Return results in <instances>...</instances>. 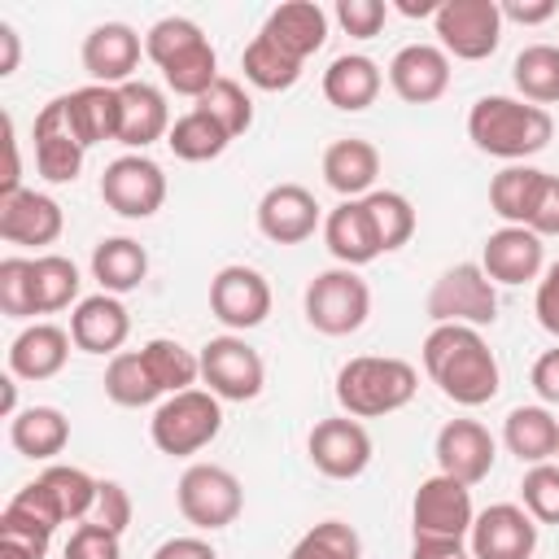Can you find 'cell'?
I'll use <instances>...</instances> for the list:
<instances>
[{
	"label": "cell",
	"instance_id": "cell-9",
	"mask_svg": "<svg viewBox=\"0 0 559 559\" xmlns=\"http://www.w3.org/2000/svg\"><path fill=\"white\" fill-rule=\"evenodd\" d=\"M201 380L218 402H253L266 384V362L236 332L210 336L201 345Z\"/></svg>",
	"mask_w": 559,
	"mask_h": 559
},
{
	"label": "cell",
	"instance_id": "cell-39",
	"mask_svg": "<svg viewBox=\"0 0 559 559\" xmlns=\"http://www.w3.org/2000/svg\"><path fill=\"white\" fill-rule=\"evenodd\" d=\"M362 205H367V214H371V227H376V240H380L384 253L411 245V236H415V205H411L402 192L376 188V192L362 197Z\"/></svg>",
	"mask_w": 559,
	"mask_h": 559
},
{
	"label": "cell",
	"instance_id": "cell-44",
	"mask_svg": "<svg viewBox=\"0 0 559 559\" xmlns=\"http://www.w3.org/2000/svg\"><path fill=\"white\" fill-rule=\"evenodd\" d=\"M162 79H166V87H170L175 96L201 100V96L214 87V79H218V52H214L210 39H205V44H197L192 52L175 57L170 66H162Z\"/></svg>",
	"mask_w": 559,
	"mask_h": 559
},
{
	"label": "cell",
	"instance_id": "cell-4",
	"mask_svg": "<svg viewBox=\"0 0 559 559\" xmlns=\"http://www.w3.org/2000/svg\"><path fill=\"white\" fill-rule=\"evenodd\" d=\"M223 432V406L210 389H183L157 402L153 419H148V437L162 454L170 459H188L197 450H205L214 437Z\"/></svg>",
	"mask_w": 559,
	"mask_h": 559
},
{
	"label": "cell",
	"instance_id": "cell-60",
	"mask_svg": "<svg viewBox=\"0 0 559 559\" xmlns=\"http://www.w3.org/2000/svg\"><path fill=\"white\" fill-rule=\"evenodd\" d=\"M393 9H397V13H406V17H437L441 0H397Z\"/></svg>",
	"mask_w": 559,
	"mask_h": 559
},
{
	"label": "cell",
	"instance_id": "cell-1",
	"mask_svg": "<svg viewBox=\"0 0 559 559\" xmlns=\"http://www.w3.org/2000/svg\"><path fill=\"white\" fill-rule=\"evenodd\" d=\"M424 371L428 380L454 402V406H485L498 397L502 371L498 358L489 349V341L480 336V328H463V323H437L424 336Z\"/></svg>",
	"mask_w": 559,
	"mask_h": 559
},
{
	"label": "cell",
	"instance_id": "cell-59",
	"mask_svg": "<svg viewBox=\"0 0 559 559\" xmlns=\"http://www.w3.org/2000/svg\"><path fill=\"white\" fill-rule=\"evenodd\" d=\"M17 52H22L17 31H13L9 22H0V79H9V74L17 70Z\"/></svg>",
	"mask_w": 559,
	"mask_h": 559
},
{
	"label": "cell",
	"instance_id": "cell-41",
	"mask_svg": "<svg viewBox=\"0 0 559 559\" xmlns=\"http://www.w3.org/2000/svg\"><path fill=\"white\" fill-rule=\"evenodd\" d=\"M39 480L48 485V493L57 498V507H61L66 520H87L92 515L96 489H100L96 476H87L83 467H70V463H52V467L39 472Z\"/></svg>",
	"mask_w": 559,
	"mask_h": 559
},
{
	"label": "cell",
	"instance_id": "cell-8",
	"mask_svg": "<svg viewBox=\"0 0 559 559\" xmlns=\"http://www.w3.org/2000/svg\"><path fill=\"white\" fill-rule=\"evenodd\" d=\"M432 26H437L445 57L485 61L502 44V4L498 0H441Z\"/></svg>",
	"mask_w": 559,
	"mask_h": 559
},
{
	"label": "cell",
	"instance_id": "cell-3",
	"mask_svg": "<svg viewBox=\"0 0 559 559\" xmlns=\"http://www.w3.org/2000/svg\"><path fill=\"white\" fill-rule=\"evenodd\" d=\"M419 389V371L406 358L358 354L336 371V402L354 419H380L402 411Z\"/></svg>",
	"mask_w": 559,
	"mask_h": 559
},
{
	"label": "cell",
	"instance_id": "cell-31",
	"mask_svg": "<svg viewBox=\"0 0 559 559\" xmlns=\"http://www.w3.org/2000/svg\"><path fill=\"white\" fill-rule=\"evenodd\" d=\"M144 275H148V253H144L140 240H131V236H105L92 249V280L100 284V293L122 297V293L140 288Z\"/></svg>",
	"mask_w": 559,
	"mask_h": 559
},
{
	"label": "cell",
	"instance_id": "cell-51",
	"mask_svg": "<svg viewBox=\"0 0 559 559\" xmlns=\"http://www.w3.org/2000/svg\"><path fill=\"white\" fill-rule=\"evenodd\" d=\"M87 520H92V524H105V528H114V533L122 537V528L131 524V493H127L118 480H100L96 507H92Z\"/></svg>",
	"mask_w": 559,
	"mask_h": 559
},
{
	"label": "cell",
	"instance_id": "cell-37",
	"mask_svg": "<svg viewBox=\"0 0 559 559\" xmlns=\"http://www.w3.org/2000/svg\"><path fill=\"white\" fill-rule=\"evenodd\" d=\"M240 70H245V79H249L253 87H262V92H288V87L301 79V61H293L284 48H275L262 31L245 44Z\"/></svg>",
	"mask_w": 559,
	"mask_h": 559
},
{
	"label": "cell",
	"instance_id": "cell-50",
	"mask_svg": "<svg viewBox=\"0 0 559 559\" xmlns=\"http://www.w3.org/2000/svg\"><path fill=\"white\" fill-rule=\"evenodd\" d=\"M336 22L345 26V35H354V39H371V35H380V26H384V17H389V4H380V0H336Z\"/></svg>",
	"mask_w": 559,
	"mask_h": 559
},
{
	"label": "cell",
	"instance_id": "cell-10",
	"mask_svg": "<svg viewBox=\"0 0 559 559\" xmlns=\"http://www.w3.org/2000/svg\"><path fill=\"white\" fill-rule=\"evenodd\" d=\"M100 201L122 218H153L166 201V175L144 153H122L100 175Z\"/></svg>",
	"mask_w": 559,
	"mask_h": 559
},
{
	"label": "cell",
	"instance_id": "cell-52",
	"mask_svg": "<svg viewBox=\"0 0 559 559\" xmlns=\"http://www.w3.org/2000/svg\"><path fill=\"white\" fill-rule=\"evenodd\" d=\"M533 314H537V323H542L550 336H559V262H550V266L542 271L537 297H533Z\"/></svg>",
	"mask_w": 559,
	"mask_h": 559
},
{
	"label": "cell",
	"instance_id": "cell-47",
	"mask_svg": "<svg viewBox=\"0 0 559 559\" xmlns=\"http://www.w3.org/2000/svg\"><path fill=\"white\" fill-rule=\"evenodd\" d=\"M520 498L537 524H559V463H533L520 480Z\"/></svg>",
	"mask_w": 559,
	"mask_h": 559
},
{
	"label": "cell",
	"instance_id": "cell-36",
	"mask_svg": "<svg viewBox=\"0 0 559 559\" xmlns=\"http://www.w3.org/2000/svg\"><path fill=\"white\" fill-rule=\"evenodd\" d=\"M140 354H144V367L153 371V380H157V389L166 397L183 393V389H192L201 380V354H192L188 345H179L170 336H153Z\"/></svg>",
	"mask_w": 559,
	"mask_h": 559
},
{
	"label": "cell",
	"instance_id": "cell-46",
	"mask_svg": "<svg viewBox=\"0 0 559 559\" xmlns=\"http://www.w3.org/2000/svg\"><path fill=\"white\" fill-rule=\"evenodd\" d=\"M0 310L9 319H31L35 310V262L31 258H4L0 262Z\"/></svg>",
	"mask_w": 559,
	"mask_h": 559
},
{
	"label": "cell",
	"instance_id": "cell-42",
	"mask_svg": "<svg viewBox=\"0 0 559 559\" xmlns=\"http://www.w3.org/2000/svg\"><path fill=\"white\" fill-rule=\"evenodd\" d=\"M288 559H362V537L345 520H319L293 542Z\"/></svg>",
	"mask_w": 559,
	"mask_h": 559
},
{
	"label": "cell",
	"instance_id": "cell-34",
	"mask_svg": "<svg viewBox=\"0 0 559 559\" xmlns=\"http://www.w3.org/2000/svg\"><path fill=\"white\" fill-rule=\"evenodd\" d=\"M105 397L114 406H127V411H140V406H153L157 397H166L153 380V371L144 367V354L140 349H122L109 358L105 367Z\"/></svg>",
	"mask_w": 559,
	"mask_h": 559
},
{
	"label": "cell",
	"instance_id": "cell-62",
	"mask_svg": "<svg viewBox=\"0 0 559 559\" xmlns=\"http://www.w3.org/2000/svg\"><path fill=\"white\" fill-rule=\"evenodd\" d=\"M0 559H31V555H22V550H13V546H0Z\"/></svg>",
	"mask_w": 559,
	"mask_h": 559
},
{
	"label": "cell",
	"instance_id": "cell-56",
	"mask_svg": "<svg viewBox=\"0 0 559 559\" xmlns=\"http://www.w3.org/2000/svg\"><path fill=\"white\" fill-rule=\"evenodd\" d=\"M411 559H472V550L459 537H415Z\"/></svg>",
	"mask_w": 559,
	"mask_h": 559
},
{
	"label": "cell",
	"instance_id": "cell-55",
	"mask_svg": "<svg viewBox=\"0 0 559 559\" xmlns=\"http://www.w3.org/2000/svg\"><path fill=\"white\" fill-rule=\"evenodd\" d=\"M520 22V26H542L555 17V0H502V22Z\"/></svg>",
	"mask_w": 559,
	"mask_h": 559
},
{
	"label": "cell",
	"instance_id": "cell-2",
	"mask_svg": "<svg viewBox=\"0 0 559 559\" xmlns=\"http://www.w3.org/2000/svg\"><path fill=\"white\" fill-rule=\"evenodd\" d=\"M467 135L480 153L515 166V162H524L550 144L555 118H550V109L528 105L520 96H480L467 109Z\"/></svg>",
	"mask_w": 559,
	"mask_h": 559
},
{
	"label": "cell",
	"instance_id": "cell-18",
	"mask_svg": "<svg viewBox=\"0 0 559 559\" xmlns=\"http://www.w3.org/2000/svg\"><path fill=\"white\" fill-rule=\"evenodd\" d=\"M546 266V249H542V236L528 231V227H498L485 236L480 245V271L493 280V284H528L537 280Z\"/></svg>",
	"mask_w": 559,
	"mask_h": 559
},
{
	"label": "cell",
	"instance_id": "cell-26",
	"mask_svg": "<svg viewBox=\"0 0 559 559\" xmlns=\"http://www.w3.org/2000/svg\"><path fill=\"white\" fill-rule=\"evenodd\" d=\"M323 240H328V253L341 262V266H367L376 262L384 249L376 240V227H371V214L362 201H341L336 210H328L323 218Z\"/></svg>",
	"mask_w": 559,
	"mask_h": 559
},
{
	"label": "cell",
	"instance_id": "cell-19",
	"mask_svg": "<svg viewBox=\"0 0 559 559\" xmlns=\"http://www.w3.org/2000/svg\"><path fill=\"white\" fill-rule=\"evenodd\" d=\"M140 52H144V44L127 22H100L83 39V70L100 87H122L135 79Z\"/></svg>",
	"mask_w": 559,
	"mask_h": 559
},
{
	"label": "cell",
	"instance_id": "cell-53",
	"mask_svg": "<svg viewBox=\"0 0 559 559\" xmlns=\"http://www.w3.org/2000/svg\"><path fill=\"white\" fill-rule=\"evenodd\" d=\"M528 231H537V236H559V175H546L542 197H537V210H533V218H528Z\"/></svg>",
	"mask_w": 559,
	"mask_h": 559
},
{
	"label": "cell",
	"instance_id": "cell-16",
	"mask_svg": "<svg viewBox=\"0 0 559 559\" xmlns=\"http://www.w3.org/2000/svg\"><path fill=\"white\" fill-rule=\"evenodd\" d=\"M389 87L406 105H432L450 92V57L441 44H406L389 61Z\"/></svg>",
	"mask_w": 559,
	"mask_h": 559
},
{
	"label": "cell",
	"instance_id": "cell-43",
	"mask_svg": "<svg viewBox=\"0 0 559 559\" xmlns=\"http://www.w3.org/2000/svg\"><path fill=\"white\" fill-rule=\"evenodd\" d=\"M192 109L210 114V118H214L231 140H236V135H245V131L253 127V100H249V92H245L236 79H227V74H218V79H214V87H210Z\"/></svg>",
	"mask_w": 559,
	"mask_h": 559
},
{
	"label": "cell",
	"instance_id": "cell-5",
	"mask_svg": "<svg viewBox=\"0 0 559 559\" xmlns=\"http://www.w3.org/2000/svg\"><path fill=\"white\" fill-rule=\"evenodd\" d=\"M301 310H306V323L314 332H323V336H349L371 314V288H367V280L358 271L332 266V271H319L306 284Z\"/></svg>",
	"mask_w": 559,
	"mask_h": 559
},
{
	"label": "cell",
	"instance_id": "cell-28",
	"mask_svg": "<svg viewBox=\"0 0 559 559\" xmlns=\"http://www.w3.org/2000/svg\"><path fill=\"white\" fill-rule=\"evenodd\" d=\"M380 87H384V74H380V66H376L371 57H362V52H345V57H336V61L323 70V96H328V105L341 109V114H358V109L376 105Z\"/></svg>",
	"mask_w": 559,
	"mask_h": 559
},
{
	"label": "cell",
	"instance_id": "cell-61",
	"mask_svg": "<svg viewBox=\"0 0 559 559\" xmlns=\"http://www.w3.org/2000/svg\"><path fill=\"white\" fill-rule=\"evenodd\" d=\"M0 384H4V415L13 419L17 415V376H4Z\"/></svg>",
	"mask_w": 559,
	"mask_h": 559
},
{
	"label": "cell",
	"instance_id": "cell-22",
	"mask_svg": "<svg viewBox=\"0 0 559 559\" xmlns=\"http://www.w3.org/2000/svg\"><path fill=\"white\" fill-rule=\"evenodd\" d=\"M131 336V314L114 293L83 297L70 314V341L83 354H122V341Z\"/></svg>",
	"mask_w": 559,
	"mask_h": 559
},
{
	"label": "cell",
	"instance_id": "cell-40",
	"mask_svg": "<svg viewBox=\"0 0 559 559\" xmlns=\"http://www.w3.org/2000/svg\"><path fill=\"white\" fill-rule=\"evenodd\" d=\"M79 266L61 253H39L35 258V310L39 314H57L70 301H79Z\"/></svg>",
	"mask_w": 559,
	"mask_h": 559
},
{
	"label": "cell",
	"instance_id": "cell-12",
	"mask_svg": "<svg viewBox=\"0 0 559 559\" xmlns=\"http://www.w3.org/2000/svg\"><path fill=\"white\" fill-rule=\"evenodd\" d=\"M472 485L454 480V476H428L419 480L415 489V502H411V528L415 537H467L472 533Z\"/></svg>",
	"mask_w": 559,
	"mask_h": 559
},
{
	"label": "cell",
	"instance_id": "cell-24",
	"mask_svg": "<svg viewBox=\"0 0 559 559\" xmlns=\"http://www.w3.org/2000/svg\"><path fill=\"white\" fill-rule=\"evenodd\" d=\"M376 179H380V148L371 140L345 135L323 148V183L336 197L362 201L367 192H376Z\"/></svg>",
	"mask_w": 559,
	"mask_h": 559
},
{
	"label": "cell",
	"instance_id": "cell-33",
	"mask_svg": "<svg viewBox=\"0 0 559 559\" xmlns=\"http://www.w3.org/2000/svg\"><path fill=\"white\" fill-rule=\"evenodd\" d=\"M502 441L520 463H550L559 445V419L546 406H515L502 424Z\"/></svg>",
	"mask_w": 559,
	"mask_h": 559
},
{
	"label": "cell",
	"instance_id": "cell-32",
	"mask_svg": "<svg viewBox=\"0 0 559 559\" xmlns=\"http://www.w3.org/2000/svg\"><path fill=\"white\" fill-rule=\"evenodd\" d=\"M9 441L17 454L48 463L70 445V419L57 406H26L9 419Z\"/></svg>",
	"mask_w": 559,
	"mask_h": 559
},
{
	"label": "cell",
	"instance_id": "cell-27",
	"mask_svg": "<svg viewBox=\"0 0 559 559\" xmlns=\"http://www.w3.org/2000/svg\"><path fill=\"white\" fill-rule=\"evenodd\" d=\"M70 358V332L57 323H31L9 345V376L17 380H52Z\"/></svg>",
	"mask_w": 559,
	"mask_h": 559
},
{
	"label": "cell",
	"instance_id": "cell-21",
	"mask_svg": "<svg viewBox=\"0 0 559 559\" xmlns=\"http://www.w3.org/2000/svg\"><path fill=\"white\" fill-rule=\"evenodd\" d=\"M170 105H166V92L144 83V79H131L118 87V144L127 148H148L157 140L170 135Z\"/></svg>",
	"mask_w": 559,
	"mask_h": 559
},
{
	"label": "cell",
	"instance_id": "cell-38",
	"mask_svg": "<svg viewBox=\"0 0 559 559\" xmlns=\"http://www.w3.org/2000/svg\"><path fill=\"white\" fill-rule=\"evenodd\" d=\"M166 144H170V153H175L179 162H214V157L231 144V135H227L210 114L188 109V114H179V118H175V127H170Z\"/></svg>",
	"mask_w": 559,
	"mask_h": 559
},
{
	"label": "cell",
	"instance_id": "cell-35",
	"mask_svg": "<svg viewBox=\"0 0 559 559\" xmlns=\"http://www.w3.org/2000/svg\"><path fill=\"white\" fill-rule=\"evenodd\" d=\"M511 83L520 92V100L528 105H555L559 100V48L555 44H528L515 61H511Z\"/></svg>",
	"mask_w": 559,
	"mask_h": 559
},
{
	"label": "cell",
	"instance_id": "cell-17",
	"mask_svg": "<svg viewBox=\"0 0 559 559\" xmlns=\"http://www.w3.org/2000/svg\"><path fill=\"white\" fill-rule=\"evenodd\" d=\"M319 227V201L301 183H275L258 201V231L271 245H301Z\"/></svg>",
	"mask_w": 559,
	"mask_h": 559
},
{
	"label": "cell",
	"instance_id": "cell-15",
	"mask_svg": "<svg viewBox=\"0 0 559 559\" xmlns=\"http://www.w3.org/2000/svg\"><path fill=\"white\" fill-rule=\"evenodd\" d=\"M432 454H437L441 476H454L463 485H480L493 472L498 445L480 419H445L437 441H432Z\"/></svg>",
	"mask_w": 559,
	"mask_h": 559
},
{
	"label": "cell",
	"instance_id": "cell-57",
	"mask_svg": "<svg viewBox=\"0 0 559 559\" xmlns=\"http://www.w3.org/2000/svg\"><path fill=\"white\" fill-rule=\"evenodd\" d=\"M153 559H218V550L205 542V537H166Z\"/></svg>",
	"mask_w": 559,
	"mask_h": 559
},
{
	"label": "cell",
	"instance_id": "cell-20",
	"mask_svg": "<svg viewBox=\"0 0 559 559\" xmlns=\"http://www.w3.org/2000/svg\"><path fill=\"white\" fill-rule=\"evenodd\" d=\"M83 144L79 135L70 131V118H66V100H48L39 114H35V166L48 183H74L79 170H83Z\"/></svg>",
	"mask_w": 559,
	"mask_h": 559
},
{
	"label": "cell",
	"instance_id": "cell-29",
	"mask_svg": "<svg viewBox=\"0 0 559 559\" xmlns=\"http://www.w3.org/2000/svg\"><path fill=\"white\" fill-rule=\"evenodd\" d=\"M61 100H66L70 131L79 135V144H83V148L105 144V140H118V87L87 83V87L66 92Z\"/></svg>",
	"mask_w": 559,
	"mask_h": 559
},
{
	"label": "cell",
	"instance_id": "cell-30",
	"mask_svg": "<svg viewBox=\"0 0 559 559\" xmlns=\"http://www.w3.org/2000/svg\"><path fill=\"white\" fill-rule=\"evenodd\" d=\"M542 183H546V170L528 166V162H515V166H502L493 179H489V210L507 223V227H528L533 210H537V197H542Z\"/></svg>",
	"mask_w": 559,
	"mask_h": 559
},
{
	"label": "cell",
	"instance_id": "cell-48",
	"mask_svg": "<svg viewBox=\"0 0 559 559\" xmlns=\"http://www.w3.org/2000/svg\"><path fill=\"white\" fill-rule=\"evenodd\" d=\"M4 515H9V520H22V524H35V528H44V533H57V524H66L57 498L48 493V485H44L39 476H35L31 485H22V489L9 498Z\"/></svg>",
	"mask_w": 559,
	"mask_h": 559
},
{
	"label": "cell",
	"instance_id": "cell-7",
	"mask_svg": "<svg viewBox=\"0 0 559 559\" xmlns=\"http://www.w3.org/2000/svg\"><path fill=\"white\" fill-rule=\"evenodd\" d=\"M428 319L463 323V328H489L498 319V293H493V280L480 271V262H459L432 280Z\"/></svg>",
	"mask_w": 559,
	"mask_h": 559
},
{
	"label": "cell",
	"instance_id": "cell-23",
	"mask_svg": "<svg viewBox=\"0 0 559 559\" xmlns=\"http://www.w3.org/2000/svg\"><path fill=\"white\" fill-rule=\"evenodd\" d=\"M61 227H66V214L48 192L22 188L13 197H0V236L9 245H52Z\"/></svg>",
	"mask_w": 559,
	"mask_h": 559
},
{
	"label": "cell",
	"instance_id": "cell-14",
	"mask_svg": "<svg viewBox=\"0 0 559 559\" xmlns=\"http://www.w3.org/2000/svg\"><path fill=\"white\" fill-rule=\"evenodd\" d=\"M472 559H533L537 550V520L515 502H493L472 520L467 533Z\"/></svg>",
	"mask_w": 559,
	"mask_h": 559
},
{
	"label": "cell",
	"instance_id": "cell-45",
	"mask_svg": "<svg viewBox=\"0 0 559 559\" xmlns=\"http://www.w3.org/2000/svg\"><path fill=\"white\" fill-rule=\"evenodd\" d=\"M197 44H205V31L192 22V17H157L148 31H144V57L162 70L170 66L175 57L192 52Z\"/></svg>",
	"mask_w": 559,
	"mask_h": 559
},
{
	"label": "cell",
	"instance_id": "cell-58",
	"mask_svg": "<svg viewBox=\"0 0 559 559\" xmlns=\"http://www.w3.org/2000/svg\"><path fill=\"white\" fill-rule=\"evenodd\" d=\"M4 153H9V170H4V183H0V197H13L22 192V166H17V140H13V118L4 114Z\"/></svg>",
	"mask_w": 559,
	"mask_h": 559
},
{
	"label": "cell",
	"instance_id": "cell-25",
	"mask_svg": "<svg viewBox=\"0 0 559 559\" xmlns=\"http://www.w3.org/2000/svg\"><path fill=\"white\" fill-rule=\"evenodd\" d=\"M262 35L284 48L293 61L306 66V57H314L323 44H328V13L314 4V0H288V4H275L262 22Z\"/></svg>",
	"mask_w": 559,
	"mask_h": 559
},
{
	"label": "cell",
	"instance_id": "cell-49",
	"mask_svg": "<svg viewBox=\"0 0 559 559\" xmlns=\"http://www.w3.org/2000/svg\"><path fill=\"white\" fill-rule=\"evenodd\" d=\"M61 559H122V537H118L114 528H105V524L83 520V524L70 533Z\"/></svg>",
	"mask_w": 559,
	"mask_h": 559
},
{
	"label": "cell",
	"instance_id": "cell-13",
	"mask_svg": "<svg viewBox=\"0 0 559 559\" xmlns=\"http://www.w3.org/2000/svg\"><path fill=\"white\" fill-rule=\"evenodd\" d=\"M210 310L223 328L231 332H249L271 314V284L262 271L231 262L210 280Z\"/></svg>",
	"mask_w": 559,
	"mask_h": 559
},
{
	"label": "cell",
	"instance_id": "cell-6",
	"mask_svg": "<svg viewBox=\"0 0 559 559\" xmlns=\"http://www.w3.org/2000/svg\"><path fill=\"white\" fill-rule=\"evenodd\" d=\"M175 502H179V515L201 528V533H218L227 524L240 520L245 511V489L236 480V472H227L223 463H192L179 485H175Z\"/></svg>",
	"mask_w": 559,
	"mask_h": 559
},
{
	"label": "cell",
	"instance_id": "cell-63",
	"mask_svg": "<svg viewBox=\"0 0 559 559\" xmlns=\"http://www.w3.org/2000/svg\"><path fill=\"white\" fill-rule=\"evenodd\" d=\"M555 454H559V445H555Z\"/></svg>",
	"mask_w": 559,
	"mask_h": 559
},
{
	"label": "cell",
	"instance_id": "cell-54",
	"mask_svg": "<svg viewBox=\"0 0 559 559\" xmlns=\"http://www.w3.org/2000/svg\"><path fill=\"white\" fill-rule=\"evenodd\" d=\"M528 384H533V393L542 397V406H559V345L546 349V354L533 362Z\"/></svg>",
	"mask_w": 559,
	"mask_h": 559
},
{
	"label": "cell",
	"instance_id": "cell-11",
	"mask_svg": "<svg viewBox=\"0 0 559 559\" xmlns=\"http://www.w3.org/2000/svg\"><path fill=\"white\" fill-rule=\"evenodd\" d=\"M306 454H310L314 472H323L328 480H354L371 463V432L354 415H332L310 428Z\"/></svg>",
	"mask_w": 559,
	"mask_h": 559
}]
</instances>
